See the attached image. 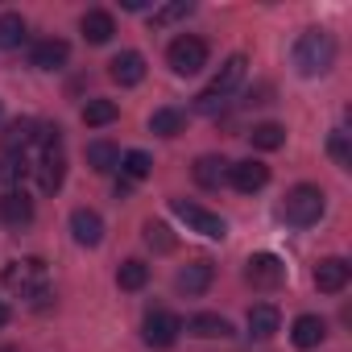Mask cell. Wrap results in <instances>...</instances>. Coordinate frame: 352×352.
Masks as SVG:
<instances>
[{
    "mask_svg": "<svg viewBox=\"0 0 352 352\" xmlns=\"http://www.w3.org/2000/svg\"><path fill=\"white\" fill-rule=\"evenodd\" d=\"M336 63V38L327 30H302L298 42H294V67L298 75L315 79V75H327Z\"/></svg>",
    "mask_w": 352,
    "mask_h": 352,
    "instance_id": "cell-1",
    "label": "cell"
},
{
    "mask_svg": "<svg viewBox=\"0 0 352 352\" xmlns=\"http://www.w3.org/2000/svg\"><path fill=\"white\" fill-rule=\"evenodd\" d=\"M323 191L319 187H311V183H298V187H290L286 191V199H282V216H286V224H294V228H311L319 216H323Z\"/></svg>",
    "mask_w": 352,
    "mask_h": 352,
    "instance_id": "cell-2",
    "label": "cell"
},
{
    "mask_svg": "<svg viewBox=\"0 0 352 352\" xmlns=\"http://www.w3.org/2000/svg\"><path fill=\"white\" fill-rule=\"evenodd\" d=\"M46 286H50V282H46V261L30 257V261H13V265H5V290H9V294H21V298L34 302Z\"/></svg>",
    "mask_w": 352,
    "mask_h": 352,
    "instance_id": "cell-3",
    "label": "cell"
},
{
    "mask_svg": "<svg viewBox=\"0 0 352 352\" xmlns=\"http://www.w3.org/2000/svg\"><path fill=\"white\" fill-rule=\"evenodd\" d=\"M166 58H170L174 75H199V71L208 67V42L195 38V34H183V38H174V42H170Z\"/></svg>",
    "mask_w": 352,
    "mask_h": 352,
    "instance_id": "cell-4",
    "label": "cell"
},
{
    "mask_svg": "<svg viewBox=\"0 0 352 352\" xmlns=\"http://www.w3.org/2000/svg\"><path fill=\"white\" fill-rule=\"evenodd\" d=\"M170 212L179 216V220H187V228H191V232H199V236H208V241H224V232H228V224H224L216 212L199 208V204H187V199H170Z\"/></svg>",
    "mask_w": 352,
    "mask_h": 352,
    "instance_id": "cell-5",
    "label": "cell"
},
{
    "mask_svg": "<svg viewBox=\"0 0 352 352\" xmlns=\"http://www.w3.org/2000/svg\"><path fill=\"white\" fill-rule=\"evenodd\" d=\"M245 282H249L253 290H278V286L286 282L282 257H274V253H253V257L245 261Z\"/></svg>",
    "mask_w": 352,
    "mask_h": 352,
    "instance_id": "cell-6",
    "label": "cell"
},
{
    "mask_svg": "<svg viewBox=\"0 0 352 352\" xmlns=\"http://www.w3.org/2000/svg\"><path fill=\"white\" fill-rule=\"evenodd\" d=\"M183 331V319L174 311H149L145 315V344L149 348H170Z\"/></svg>",
    "mask_w": 352,
    "mask_h": 352,
    "instance_id": "cell-7",
    "label": "cell"
},
{
    "mask_svg": "<svg viewBox=\"0 0 352 352\" xmlns=\"http://www.w3.org/2000/svg\"><path fill=\"white\" fill-rule=\"evenodd\" d=\"M228 183L241 191V195H253V191H261L265 183H270V166L265 162H232L228 166Z\"/></svg>",
    "mask_w": 352,
    "mask_h": 352,
    "instance_id": "cell-8",
    "label": "cell"
},
{
    "mask_svg": "<svg viewBox=\"0 0 352 352\" xmlns=\"http://www.w3.org/2000/svg\"><path fill=\"white\" fill-rule=\"evenodd\" d=\"M212 278H216V265L212 261H191V265H183L179 270V278H174V286H179L187 298H199V294H208V286H212Z\"/></svg>",
    "mask_w": 352,
    "mask_h": 352,
    "instance_id": "cell-9",
    "label": "cell"
},
{
    "mask_svg": "<svg viewBox=\"0 0 352 352\" xmlns=\"http://www.w3.org/2000/svg\"><path fill=\"white\" fill-rule=\"evenodd\" d=\"M71 236H75V245L96 249V245L104 241V220H100V212H91V208H75V212H71Z\"/></svg>",
    "mask_w": 352,
    "mask_h": 352,
    "instance_id": "cell-10",
    "label": "cell"
},
{
    "mask_svg": "<svg viewBox=\"0 0 352 352\" xmlns=\"http://www.w3.org/2000/svg\"><path fill=\"white\" fill-rule=\"evenodd\" d=\"M348 278H352V265H348L344 257H323V261L315 265V286H319V294H340V290L348 286Z\"/></svg>",
    "mask_w": 352,
    "mask_h": 352,
    "instance_id": "cell-11",
    "label": "cell"
},
{
    "mask_svg": "<svg viewBox=\"0 0 352 352\" xmlns=\"http://www.w3.org/2000/svg\"><path fill=\"white\" fill-rule=\"evenodd\" d=\"M30 220H34V199L25 191H5V195H0V224L25 228Z\"/></svg>",
    "mask_w": 352,
    "mask_h": 352,
    "instance_id": "cell-12",
    "label": "cell"
},
{
    "mask_svg": "<svg viewBox=\"0 0 352 352\" xmlns=\"http://www.w3.org/2000/svg\"><path fill=\"white\" fill-rule=\"evenodd\" d=\"M108 75H112V83H120V87H137V83L145 79V58H141L137 50H124V54H116V58L108 63Z\"/></svg>",
    "mask_w": 352,
    "mask_h": 352,
    "instance_id": "cell-13",
    "label": "cell"
},
{
    "mask_svg": "<svg viewBox=\"0 0 352 352\" xmlns=\"http://www.w3.org/2000/svg\"><path fill=\"white\" fill-rule=\"evenodd\" d=\"M34 137H38V124H34L30 116H17V120L5 124V133H0V145H5V153H25V149L34 145Z\"/></svg>",
    "mask_w": 352,
    "mask_h": 352,
    "instance_id": "cell-14",
    "label": "cell"
},
{
    "mask_svg": "<svg viewBox=\"0 0 352 352\" xmlns=\"http://www.w3.org/2000/svg\"><path fill=\"white\" fill-rule=\"evenodd\" d=\"M228 157H220V153H204L199 162H195V183L199 187H208V191H216V187H224L228 183Z\"/></svg>",
    "mask_w": 352,
    "mask_h": 352,
    "instance_id": "cell-15",
    "label": "cell"
},
{
    "mask_svg": "<svg viewBox=\"0 0 352 352\" xmlns=\"http://www.w3.org/2000/svg\"><path fill=\"white\" fill-rule=\"evenodd\" d=\"M67 58H71V46H67L63 38H46V42H38V46L30 50V63H34L38 71H58Z\"/></svg>",
    "mask_w": 352,
    "mask_h": 352,
    "instance_id": "cell-16",
    "label": "cell"
},
{
    "mask_svg": "<svg viewBox=\"0 0 352 352\" xmlns=\"http://www.w3.org/2000/svg\"><path fill=\"white\" fill-rule=\"evenodd\" d=\"M290 340H294V348H319L323 340H327V323L319 319V315H298L294 319V327H290Z\"/></svg>",
    "mask_w": 352,
    "mask_h": 352,
    "instance_id": "cell-17",
    "label": "cell"
},
{
    "mask_svg": "<svg viewBox=\"0 0 352 352\" xmlns=\"http://www.w3.org/2000/svg\"><path fill=\"white\" fill-rule=\"evenodd\" d=\"M63 179H67V157H63V149L58 153H42V166H38V187H42V195H54L63 187Z\"/></svg>",
    "mask_w": 352,
    "mask_h": 352,
    "instance_id": "cell-18",
    "label": "cell"
},
{
    "mask_svg": "<svg viewBox=\"0 0 352 352\" xmlns=\"http://www.w3.org/2000/svg\"><path fill=\"white\" fill-rule=\"evenodd\" d=\"M278 327H282V315H278L274 302H257V307H249V336H253V340H270Z\"/></svg>",
    "mask_w": 352,
    "mask_h": 352,
    "instance_id": "cell-19",
    "label": "cell"
},
{
    "mask_svg": "<svg viewBox=\"0 0 352 352\" xmlns=\"http://www.w3.org/2000/svg\"><path fill=\"white\" fill-rule=\"evenodd\" d=\"M187 331H191V336H199V340H228V336H232V323H228L224 315L199 311V315H191Z\"/></svg>",
    "mask_w": 352,
    "mask_h": 352,
    "instance_id": "cell-20",
    "label": "cell"
},
{
    "mask_svg": "<svg viewBox=\"0 0 352 352\" xmlns=\"http://www.w3.org/2000/svg\"><path fill=\"white\" fill-rule=\"evenodd\" d=\"M79 30H83V38H87L91 46H104V42L116 34V21H112V13H104V9H91V13H83Z\"/></svg>",
    "mask_w": 352,
    "mask_h": 352,
    "instance_id": "cell-21",
    "label": "cell"
},
{
    "mask_svg": "<svg viewBox=\"0 0 352 352\" xmlns=\"http://www.w3.org/2000/svg\"><path fill=\"white\" fill-rule=\"evenodd\" d=\"M245 71H249V58H245V54H232V58L216 71V79H212V87H208V91H212V96H228V91L245 79Z\"/></svg>",
    "mask_w": 352,
    "mask_h": 352,
    "instance_id": "cell-22",
    "label": "cell"
},
{
    "mask_svg": "<svg viewBox=\"0 0 352 352\" xmlns=\"http://www.w3.org/2000/svg\"><path fill=\"white\" fill-rule=\"evenodd\" d=\"M25 174H30L25 153H5V157H0V191H21Z\"/></svg>",
    "mask_w": 352,
    "mask_h": 352,
    "instance_id": "cell-23",
    "label": "cell"
},
{
    "mask_svg": "<svg viewBox=\"0 0 352 352\" xmlns=\"http://www.w3.org/2000/svg\"><path fill=\"white\" fill-rule=\"evenodd\" d=\"M183 129H187V116L179 108H157L149 116V133H157V137H179Z\"/></svg>",
    "mask_w": 352,
    "mask_h": 352,
    "instance_id": "cell-24",
    "label": "cell"
},
{
    "mask_svg": "<svg viewBox=\"0 0 352 352\" xmlns=\"http://www.w3.org/2000/svg\"><path fill=\"white\" fill-rule=\"evenodd\" d=\"M87 166H91L96 174H108V170L120 166V149H116L112 141H91V145H87Z\"/></svg>",
    "mask_w": 352,
    "mask_h": 352,
    "instance_id": "cell-25",
    "label": "cell"
},
{
    "mask_svg": "<svg viewBox=\"0 0 352 352\" xmlns=\"http://www.w3.org/2000/svg\"><path fill=\"white\" fill-rule=\"evenodd\" d=\"M116 116H120L116 100H87V104H83V124H87V129H104V124H112Z\"/></svg>",
    "mask_w": 352,
    "mask_h": 352,
    "instance_id": "cell-26",
    "label": "cell"
},
{
    "mask_svg": "<svg viewBox=\"0 0 352 352\" xmlns=\"http://www.w3.org/2000/svg\"><path fill=\"white\" fill-rule=\"evenodd\" d=\"M249 141H253V149H282L286 145V129L282 124H274V120H265V124H253V133H249Z\"/></svg>",
    "mask_w": 352,
    "mask_h": 352,
    "instance_id": "cell-27",
    "label": "cell"
},
{
    "mask_svg": "<svg viewBox=\"0 0 352 352\" xmlns=\"http://www.w3.org/2000/svg\"><path fill=\"white\" fill-rule=\"evenodd\" d=\"M116 282H120V290H141V286L149 282V265H145L141 257H129V261L116 270Z\"/></svg>",
    "mask_w": 352,
    "mask_h": 352,
    "instance_id": "cell-28",
    "label": "cell"
},
{
    "mask_svg": "<svg viewBox=\"0 0 352 352\" xmlns=\"http://www.w3.org/2000/svg\"><path fill=\"white\" fill-rule=\"evenodd\" d=\"M25 42V21L21 13H5L0 17V50H17Z\"/></svg>",
    "mask_w": 352,
    "mask_h": 352,
    "instance_id": "cell-29",
    "label": "cell"
},
{
    "mask_svg": "<svg viewBox=\"0 0 352 352\" xmlns=\"http://www.w3.org/2000/svg\"><path fill=\"white\" fill-rule=\"evenodd\" d=\"M145 245H149L153 253H174V232H170L162 220H149V224H145Z\"/></svg>",
    "mask_w": 352,
    "mask_h": 352,
    "instance_id": "cell-30",
    "label": "cell"
},
{
    "mask_svg": "<svg viewBox=\"0 0 352 352\" xmlns=\"http://www.w3.org/2000/svg\"><path fill=\"white\" fill-rule=\"evenodd\" d=\"M120 170H124V179H129V183H137V179H145V174L153 170V162H149V153L129 149V153L120 157Z\"/></svg>",
    "mask_w": 352,
    "mask_h": 352,
    "instance_id": "cell-31",
    "label": "cell"
},
{
    "mask_svg": "<svg viewBox=\"0 0 352 352\" xmlns=\"http://www.w3.org/2000/svg\"><path fill=\"white\" fill-rule=\"evenodd\" d=\"M327 153H331V162H336L340 170H348V166H352V145H348V133H331V137H327Z\"/></svg>",
    "mask_w": 352,
    "mask_h": 352,
    "instance_id": "cell-32",
    "label": "cell"
},
{
    "mask_svg": "<svg viewBox=\"0 0 352 352\" xmlns=\"http://www.w3.org/2000/svg\"><path fill=\"white\" fill-rule=\"evenodd\" d=\"M195 5H191V0H174V5H162V9H153V25H170V21H179V17H187Z\"/></svg>",
    "mask_w": 352,
    "mask_h": 352,
    "instance_id": "cell-33",
    "label": "cell"
},
{
    "mask_svg": "<svg viewBox=\"0 0 352 352\" xmlns=\"http://www.w3.org/2000/svg\"><path fill=\"white\" fill-rule=\"evenodd\" d=\"M34 141L42 145V153H58L63 149V129L58 124H38V137Z\"/></svg>",
    "mask_w": 352,
    "mask_h": 352,
    "instance_id": "cell-34",
    "label": "cell"
},
{
    "mask_svg": "<svg viewBox=\"0 0 352 352\" xmlns=\"http://www.w3.org/2000/svg\"><path fill=\"white\" fill-rule=\"evenodd\" d=\"M195 112H204V116H216V112H224V96H212V91L195 96Z\"/></svg>",
    "mask_w": 352,
    "mask_h": 352,
    "instance_id": "cell-35",
    "label": "cell"
},
{
    "mask_svg": "<svg viewBox=\"0 0 352 352\" xmlns=\"http://www.w3.org/2000/svg\"><path fill=\"white\" fill-rule=\"evenodd\" d=\"M9 319H13V315H9V307H5V302H0V327H5Z\"/></svg>",
    "mask_w": 352,
    "mask_h": 352,
    "instance_id": "cell-36",
    "label": "cell"
},
{
    "mask_svg": "<svg viewBox=\"0 0 352 352\" xmlns=\"http://www.w3.org/2000/svg\"><path fill=\"white\" fill-rule=\"evenodd\" d=\"M0 116H5V104H0Z\"/></svg>",
    "mask_w": 352,
    "mask_h": 352,
    "instance_id": "cell-37",
    "label": "cell"
}]
</instances>
